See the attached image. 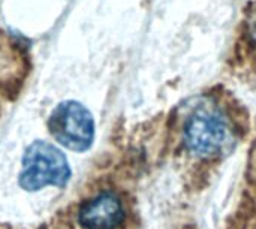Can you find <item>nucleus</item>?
Segmentation results:
<instances>
[{"instance_id":"1","label":"nucleus","mask_w":256,"mask_h":229,"mask_svg":"<svg viewBox=\"0 0 256 229\" xmlns=\"http://www.w3.org/2000/svg\"><path fill=\"white\" fill-rule=\"evenodd\" d=\"M232 142V124L216 102L201 99L190 106L183 122V144L189 154L216 159L228 153Z\"/></svg>"},{"instance_id":"2","label":"nucleus","mask_w":256,"mask_h":229,"mask_svg":"<svg viewBox=\"0 0 256 229\" xmlns=\"http://www.w3.org/2000/svg\"><path fill=\"white\" fill-rule=\"evenodd\" d=\"M21 166L18 183L27 192H36L46 186L64 188L72 177L64 153L42 140L32 142L26 148Z\"/></svg>"},{"instance_id":"3","label":"nucleus","mask_w":256,"mask_h":229,"mask_svg":"<svg viewBox=\"0 0 256 229\" xmlns=\"http://www.w3.org/2000/svg\"><path fill=\"white\" fill-rule=\"evenodd\" d=\"M48 129L58 144L72 152H87L94 141V118L76 100L60 102L50 114Z\"/></svg>"},{"instance_id":"4","label":"nucleus","mask_w":256,"mask_h":229,"mask_svg":"<svg viewBox=\"0 0 256 229\" xmlns=\"http://www.w3.org/2000/svg\"><path fill=\"white\" fill-rule=\"evenodd\" d=\"M124 216L122 200L114 192H102L81 206L78 222L84 229H117Z\"/></svg>"}]
</instances>
